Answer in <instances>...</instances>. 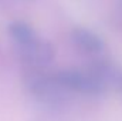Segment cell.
Returning <instances> with one entry per match:
<instances>
[{
    "label": "cell",
    "instance_id": "obj_4",
    "mask_svg": "<svg viewBox=\"0 0 122 121\" xmlns=\"http://www.w3.org/2000/svg\"><path fill=\"white\" fill-rule=\"evenodd\" d=\"M70 38L75 49L87 56L97 57L105 49L102 37L87 27H74L70 33Z\"/></svg>",
    "mask_w": 122,
    "mask_h": 121
},
{
    "label": "cell",
    "instance_id": "obj_1",
    "mask_svg": "<svg viewBox=\"0 0 122 121\" xmlns=\"http://www.w3.org/2000/svg\"><path fill=\"white\" fill-rule=\"evenodd\" d=\"M56 80L68 94H80L87 97H98L107 91V86L90 70L67 68L60 70L54 74Z\"/></svg>",
    "mask_w": 122,
    "mask_h": 121
},
{
    "label": "cell",
    "instance_id": "obj_3",
    "mask_svg": "<svg viewBox=\"0 0 122 121\" xmlns=\"http://www.w3.org/2000/svg\"><path fill=\"white\" fill-rule=\"evenodd\" d=\"M19 54L21 60L30 66V68H44L54 60L56 49L50 41L37 36V38L30 44L19 49Z\"/></svg>",
    "mask_w": 122,
    "mask_h": 121
},
{
    "label": "cell",
    "instance_id": "obj_7",
    "mask_svg": "<svg viewBox=\"0 0 122 121\" xmlns=\"http://www.w3.org/2000/svg\"><path fill=\"white\" fill-rule=\"evenodd\" d=\"M118 7L121 9V11H122V0H118Z\"/></svg>",
    "mask_w": 122,
    "mask_h": 121
},
{
    "label": "cell",
    "instance_id": "obj_6",
    "mask_svg": "<svg viewBox=\"0 0 122 121\" xmlns=\"http://www.w3.org/2000/svg\"><path fill=\"white\" fill-rule=\"evenodd\" d=\"M112 86H115V87L122 93V71L121 70H118V73H117V76H115V78H114Z\"/></svg>",
    "mask_w": 122,
    "mask_h": 121
},
{
    "label": "cell",
    "instance_id": "obj_5",
    "mask_svg": "<svg viewBox=\"0 0 122 121\" xmlns=\"http://www.w3.org/2000/svg\"><path fill=\"white\" fill-rule=\"evenodd\" d=\"M7 33L17 49L26 47L33 40L37 38V33L33 29V26L26 22H21V20L11 22L7 27Z\"/></svg>",
    "mask_w": 122,
    "mask_h": 121
},
{
    "label": "cell",
    "instance_id": "obj_2",
    "mask_svg": "<svg viewBox=\"0 0 122 121\" xmlns=\"http://www.w3.org/2000/svg\"><path fill=\"white\" fill-rule=\"evenodd\" d=\"M26 87L38 101L46 104L61 103L68 94L56 80L54 74H46L41 68H33V71L26 77Z\"/></svg>",
    "mask_w": 122,
    "mask_h": 121
}]
</instances>
